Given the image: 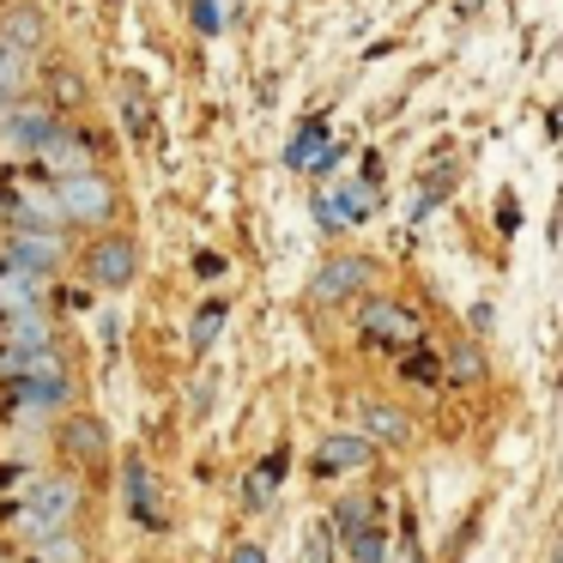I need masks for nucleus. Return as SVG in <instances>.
<instances>
[{
    "label": "nucleus",
    "instance_id": "nucleus-3",
    "mask_svg": "<svg viewBox=\"0 0 563 563\" xmlns=\"http://www.w3.org/2000/svg\"><path fill=\"white\" fill-rule=\"evenodd\" d=\"M357 328H364L369 345H388V352H412V345H424V321H418V309L394 303V297H369V303L357 309Z\"/></svg>",
    "mask_w": 563,
    "mask_h": 563
},
{
    "label": "nucleus",
    "instance_id": "nucleus-12",
    "mask_svg": "<svg viewBox=\"0 0 563 563\" xmlns=\"http://www.w3.org/2000/svg\"><path fill=\"white\" fill-rule=\"evenodd\" d=\"M115 110H122L128 140H134V146H152V134H158V103H152L146 79L128 74V79H122V91H115Z\"/></svg>",
    "mask_w": 563,
    "mask_h": 563
},
{
    "label": "nucleus",
    "instance_id": "nucleus-19",
    "mask_svg": "<svg viewBox=\"0 0 563 563\" xmlns=\"http://www.w3.org/2000/svg\"><path fill=\"white\" fill-rule=\"evenodd\" d=\"M328 146H333V140H328V122L316 115V122H303V128L291 134V146H285V164H291V170H309V164H316Z\"/></svg>",
    "mask_w": 563,
    "mask_h": 563
},
{
    "label": "nucleus",
    "instance_id": "nucleus-25",
    "mask_svg": "<svg viewBox=\"0 0 563 563\" xmlns=\"http://www.w3.org/2000/svg\"><path fill=\"white\" fill-rule=\"evenodd\" d=\"M31 545H37V563H86V551H79V539L67 533H49V539H31Z\"/></svg>",
    "mask_w": 563,
    "mask_h": 563
},
{
    "label": "nucleus",
    "instance_id": "nucleus-4",
    "mask_svg": "<svg viewBox=\"0 0 563 563\" xmlns=\"http://www.w3.org/2000/svg\"><path fill=\"white\" fill-rule=\"evenodd\" d=\"M134 273H140V243L134 236H98V243L86 249L91 291H122V285H134Z\"/></svg>",
    "mask_w": 563,
    "mask_h": 563
},
{
    "label": "nucleus",
    "instance_id": "nucleus-23",
    "mask_svg": "<svg viewBox=\"0 0 563 563\" xmlns=\"http://www.w3.org/2000/svg\"><path fill=\"white\" fill-rule=\"evenodd\" d=\"M345 551H352V563H382L388 558V533L376 521H364L357 533H345Z\"/></svg>",
    "mask_w": 563,
    "mask_h": 563
},
{
    "label": "nucleus",
    "instance_id": "nucleus-14",
    "mask_svg": "<svg viewBox=\"0 0 563 563\" xmlns=\"http://www.w3.org/2000/svg\"><path fill=\"white\" fill-rule=\"evenodd\" d=\"M43 309V273H25V267H0V316H31Z\"/></svg>",
    "mask_w": 563,
    "mask_h": 563
},
{
    "label": "nucleus",
    "instance_id": "nucleus-32",
    "mask_svg": "<svg viewBox=\"0 0 563 563\" xmlns=\"http://www.w3.org/2000/svg\"><path fill=\"white\" fill-rule=\"evenodd\" d=\"M400 563H418V545H412V539H406V551H400Z\"/></svg>",
    "mask_w": 563,
    "mask_h": 563
},
{
    "label": "nucleus",
    "instance_id": "nucleus-6",
    "mask_svg": "<svg viewBox=\"0 0 563 563\" xmlns=\"http://www.w3.org/2000/svg\"><path fill=\"white\" fill-rule=\"evenodd\" d=\"M49 128H55V110H43V103H13V110L0 115V152H7V158H37Z\"/></svg>",
    "mask_w": 563,
    "mask_h": 563
},
{
    "label": "nucleus",
    "instance_id": "nucleus-30",
    "mask_svg": "<svg viewBox=\"0 0 563 563\" xmlns=\"http://www.w3.org/2000/svg\"><path fill=\"white\" fill-rule=\"evenodd\" d=\"M490 321H497V309H490V303H473V328L490 333Z\"/></svg>",
    "mask_w": 563,
    "mask_h": 563
},
{
    "label": "nucleus",
    "instance_id": "nucleus-7",
    "mask_svg": "<svg viewBox=\"0 0 563 563\" xmlns=\"http://www.w3.org/2000/svg\"><path fill=\"white\" fill-rule=\"evenodd\" d=\"M122 503L128 515H134L146 533H164V497H158V478H152V466L140 461V454H128L122 461Z\"/></svg>",
    "mask_w": 563,
    "mask_h": 563
},
{
    "label": "nucleus",
    "instance_id": "nucleus-10",
    "mask_svg": "<svg viewBox=\"0 0 563 563\" xmlns=\"http://www.w3.org/2000/svg\"><path fill=\"white\" fill-rule=\"evenodd\" d=\"M37 164L55 176V183H62V176H79V170H91V140L55 122V128H49V140L37 146Z\"/></svg>",
    "mask_w": 563,
    "mask_h": 563
},
{
    "label": "nucleus",
    "instance_id": "nucleus-21",
    "mask_svg": "<svg viewBox=\"0 0 563 563\" xmlns=\"http://www.w3.org/2000/svg\"><path fill=\"white\" fill-rule=\"evenodd\" d=\"M219 328H224V297H212V303H200L195 321H188V345H195V352H212Z\"/></svg>",
    "mask_w": 563,
    "mask_h": 563
},
{
    "label": "nucleus",
    "instance_id": "nucleus-5",
    "mask_svg": "<svg viewBox=\"0 0 563 563\" xmlns=\"http://www.w3.org/2000/svg\"><path fill=\"white\" fill-rule=\"evenodd\" d=\"M369 285H376V261H369V255H333V261H321V267H316L309 297H316V303H345V297L369 291Z\"/></svg>",
    "mask_w": 563,
    "mask_h": 563
},
{
    "label": "nucleus",
    "instance_id": "nucleus-16",
    "mask_svg": "<svg viewBox=\"0 0 563 563\" xmlns=\"http://www.w3.org/2000/svg\"><path fill=\"white\" fill-rule=\"evenodd\" d=\"M357 418H364V437H369V442H388V449H406V442H412V418H406L400 406L369 400Z\"/></svg>",
    "mask_w": 563,
    "mask_h": 563
},
{
    "label": "nucleus",
    "instance_id": "nucleus-33",
    "mask_svg": "<svg viewBox=\"0 0 563 563\" xmlns=\"http://www.w3.org/2000/svg\"><path fill=\"white\" fill-rule=\"evenodd\" d=\"M551 563H563V527H558V545H551Z\"/></svg>",
    "mask_w": 563,
    "mask_h": 563
},
{
    "label": "nucleus",
    "instance_id": "nucleus-2",
    "mask_svg": "<svg viewBox=\"0 0 563 563\" xmlns=\"http://www.w3.org/2000/svg\"><path fill=\"white\" fill-rule=\"evenodd\" d=\"M55 207H62V224H110L122 195H115L110 176L98 170H79V176H62L55 183Z\"/></svg>",
    "mask_w": 563,
    "mask_h": 563
},
{
    "label": "nucleus",
    "instance_id": "nucleus-13",
    "mask_svg": "<svg viewBox=\"0 0 563 563\" xmlns=\"http://www.w3.org/2000/svg\"><path fill=\"white\" fill-rule=\"evenodd\" d=\"M0 200H7L13 219L31 224V231H67L62 207H55V188H13V195H0Z\"/></svg>",
    "mask_w": 563,
    "mask_h": 563
},
{
    "label": "nucleus",
    "instance_id": "nucleus-15",
    "mask_svg": "<svg viewBox=\"0 0 563 563\" xmlns=\"http://www.w3.org/2000/svg\"><path fill=\"white\" fill-rule=\"evenodd\" d=\"M369 449H376V442H369L364 430H357V437H352V430H340V437L321 442L316 473H321V478H328V473H352V466H364V461H369Z\"/></svg>",
    "mask_w": 563,
    "mask_h": 563
},
{
    "label": "nucleus",
    "instance_id": "nucleus-29",
    "mask_svg": "<svg viewBox=\"0 0 563 563\" xmlns=\"http://www.w3.org/2000/svg\"><path fill=\"white\" fill-rule=\"evenodd\" d=\"M195 267H200V279H219V273H224V255H200Z\"/></svg>",
    "mask_w": 563,
    "mask_h": 563
},
{
    "label": "nucleus",
    "instance_id": "nucleus-31",
    "mask_svg": "<svg viewBox=\"0 0 563 563\" xmlns=\"http://www.w3.org/2000/svg\"><path fill=\"white\" fill-rule=\"evenodd\" d=\"M231 563H267V551H261V545H236Z\"/></svg>",
    "mask_w": 563,
    "mask_h": 563
},
{
    "label": "nucleus",
    "instance_id": "nucleus-22",
    "mask_svg": "<svg viewBox=\"0 0 563 563\" xmlns=\"http://www.w3.org/2000/svg\"><path fill=\"white\" fill-rule=\"evenodd\" d=\"M279 473H285V454H267V466H255V473H249V490H243L249 509H267L273 490H279Z\"/></svg>",
    "mask_w": 563,
    "mask_h": 563
},
{
    "label": "nucleus",
    "instance_id": "nucleus-8",
    "mask_svg": "<svg viewBox=\"0 0 563 563\" xmlns=\"http://www.w3.org/2000/svg\"><path fill=\"white\" fill-rule=\"evenodd\" d=\"M62 255H67L62 231H31V224H19V231L7 236V261H13V267H25V273H43V279L62 267Z\"/></svg>",
    "mask_w": 563,
    "mask_h": 563
},
{
    "label": "nucleus",
    "instance_id": "nucleus-26",
    "mask_svg": "<svg viewBox=\"0 0 563 563\" xmlns=\"http://www.w3.org/2000/svg\"><path fill=\"white\" fill-rule=\"evenodd\" d=\"M303 563H333V527H328V521L309 527V539H303Z\"/></svg>",
    "mask_w": 563,
    "mask_h": 563
},
{
    "label": "nucleus",
    "instance_id": "nucleus-9",
    "mask_svg": "<svg viewBox=\"0 0 563 563\" xmlns=\"http://www.w3.org/2000/svg\"><path fill=\"white\" fill-rule=\"evenodd\" d=\"M376 212V188L369 183H340L333 195H316V219L328 231H345V224H364Z\"/></svg>",
    "mask_w": 563,
    "mask_h": 563
},
{
    "label": "nucleus",
    "instance_id": "nucleus-27",
    "mask_svg": "<svg viewBox=\"0 0 563 563\" xmlns=\"http://www.w3.org/2000/svg\"><path fill=\"white\" fill-rule=\"evenodd\" d=\"M195 25L207 31V37H212V31L224 25V13H219V0H195Z\"/></svg>",
    "mask_w": 563,
    "mask_h": 563
},
{
    "label": "nucleus",
    "instance_id": "nucleus-11",
    "mask_svg": "<svg viewBox=\"0 0 563 563\" xmlns=\"http://www.w3.org/2000/svg\"><path fill=\"white\" fill-rule=\"evenodd\" d=\"M55 442H62V454L74 466H103V461H110V430H103V418H91V412L67 418Z\"/></svg>",
    "mask_w": 563,
    "mask_h": 563
},
{
    "label": "nucleus",
    "instance_id": "nucleus-28",
    "mask_svg": "<svg viewBox=\"0 0 563 563\" xmlns=\"http://www.w3.org/2000/svg\"><path fill=\"white\" fill-rule=\"evenodd\" d=\"M55 98H62V103H79V79L62 74V79H55Z\"/></svg>",
    "mask_w": 563,
    "mask_h": 563
},
{
    "label": "nucleus",
    "instance_id": "nucleus-24",
    "mask_svg": "<svg viewBox=\"0 0 563 563\" xmlns=\"http://www.w3.org/2000/svg\"><path fill=\"white\" fill-rule=\"evenodd\" d=\"M400 376H406V382H418V388H442V364L424 352V345L400 352Z\"/></svg>",
    "mask_w": 563,
    "mask_h": 563
},
{
    "label": "nucleus",
    "instance_id": "nucleus-1",
    "mask_svg": "<svg viewBox=\"0 0 563 563\" xmlns=\"http://www.w3.org/2000/svg\"><path fill=\"white\" fill-rule=\"evenodd\" d=\"M79 503H86V490H79V478H74V473L31 478L25 503L13 509V527H19L25 539H49V533H62V527L79 515Z\"/></svg>",
    "mask_w": 563,
    "mask_h": 563
},
{
    "label": "nucleus",
    "instance_id": "nucleus-18",
    "mask_svg": "<svg viewBox=\"0 0 563 563\" xmlns=\"http://www.w3.org/2000/svg\"><path fill=\"white\" fill-rule=\"evenodd\" d=\"M25 86H31V49H19L13 37H0V103H19Z\"/></svg>",
    "mask_w": 563,
    "mask_h": 563
},
{
    "label": "nucleus",
    "instance_id": "nucleus-17",
    "mask_svg": "<svg viewBox=\"0 0 563 563\" xmlns=\"http://www.w3.org/2000/svg\"><path fill=\"white\" fill-rule=\"evenodd\" d=\"M0 37H13L19 49L37 55L43 43H49V19H43L37 7H25V0H19V7H7V13H0Z\"/></svg>",
    "mask_w": 563,
    "mask_h": 563
},
{
    "label": "nucleus",
    "instance_id": "nucleus-20",
    "mask_svg": "<svg viewBox=\"0 0 563 563\" xmlns=\"http://www.w3.org/2000/svg\"><path fill=\"white\" fill-rule=\"evenodd\" d=\"M442 382H454V388H478V382H485V352H478L473 340H461L454 357H449V369H442Z\"/></svg>",
    "mask_w": 563,
    "mask_h": 563
}]
</instances>
